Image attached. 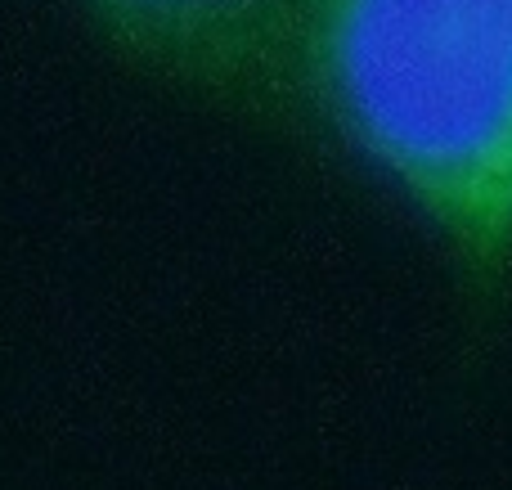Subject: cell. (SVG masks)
Here are the masks:
<instances>
[{"instance_id": "6da1fadb", "label": "cell", "mask_w": 512, "mask_h": 490, "mask_svg": "<svg viewBox=\"0 0 512 490\" xmlns=\"http://www.w3.org/2000/svg\"><path fill=\"white\" fill-rule=\"evenodd\" d=\"M288 86L450 248L512 270V0H301Z\"/></svg>"}, {"instance_id": "7a4b0ae2", "label": "cell", "mask_w": 512, "mask_h": 490, "mask_svg": "<svg viewBox=\"0 0 512 490\" xmlns=\"http://www.w3.org/2000/svg\"><path fill=\"white\" fill-rule=\"evenodd\" d=\"M108 32L189 81L234 95L288 86L301 0H86Z\"/></svg>"}]
</instances>
